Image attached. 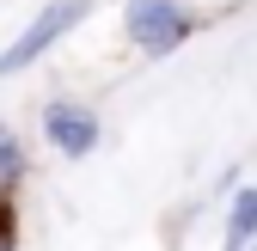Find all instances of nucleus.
<instances>
[{
    "instance_id": "nucleus-1",
    "label": "nucleus",
    "mask_w": 257,
    "mask_h": 251,
    "mask_svg": "<svg viewBox=\"0 0 257 251\" xmlns=\"http://www.w3.org/2000/svg\"><path fill=\"white\" fill-rule=\"evenodd\" d=\"M86 7H92V0H49V7L31 19V31H25V37H19L7 55H0V74H19V68H31V61H37V55H43V49L61 37V31H74V25L86 19Z\"/></svg>"
},
{
    "instance_id": "nucleus-5",
    "label": "nucleus",
    "mask_w": 257,
    "mask_h": 251,
    "mask_svg": "<svg viewBox=\"0 0 257 251\" xmlns=\"http://www.w3.org/2000/svg\"><path fill=\"white\" fill-rule=\"evenodd\" d=\"M25 178V153H19V135L0 129V184H19Z\"/></svg>"
},
{
    "instance_id": "nucleus-4",
    "label": "nucleus",
    "mask_w": 257,
    "mask_h": 251,
    "mask_svg": "<svg viewBox=\"0 0 257 251\" xmlns=\"http://www.w3.org/2000/svg\"><path fill=\"white\" fill-rule=\"evenodd\" d=\"M251 239H257V184L239 190V202H233V214H227V251H245Z\"/></svg>"
},
{
    "instance_id": "nucleus-2",
    "label": "nucleus",
    "mask_w": 257,
    "mask_h": 251,
    "mask_svg": "<svg viewBox=\"0 0 257 251\" xmlns=\"http://www.w3.org/2000/svg\"><path fill=\"white\" fill-rule=\"evenodd\" d=\"M128 37L141 49H153V55H166L190 37V13L178 0H128Z\"/></svg>"
},
{
    "instance_id": "nucleus-6",
    "label": "nucleus",
    "mask_w": 257,
    "mask_h": 251,
    "mask_svg": "<svg viewBox=\"0 0 257 251\" xmlns=\"http://www.w3.org/2000/svg\"><path fill=\"white\" fill-rule=\"evenodd\" d=\"M0 251H13V208H0Z\"/></svg>"
},
{
    "instance_id": "nucleus-3",
    "label": "nucleus",
    "mask_w": 257,
    "mask_h": 251,
    "mask_svg": "<svg viewBox=\"0 0 257 251\" xmlns=\"http://www.w3.org/2000/svg\"><path fill=\"white\" fill-rule=\"evenodd\" d=\"M43 129H49V141L61 147V153H92L98 147V122H92V110H80V104H68V98H55L49 110H43Z\"/></svg>"
}]
</instances>
